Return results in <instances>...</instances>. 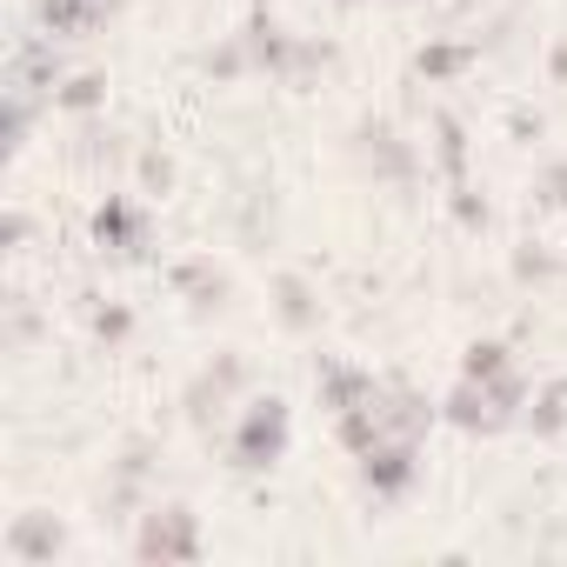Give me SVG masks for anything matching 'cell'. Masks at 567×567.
<instances>
[{
    "label": "cell",
    "instance_id": "6da1fadb",
    "mask_svg": "<svg viewBox=\"0 0 567 567\" xmlns=\"http://www.w3.org/2000/svg\"><path fill=\"white\" fill-rule=\"evenodd\" d=\"M288 447H295V408H288V401H280V394L240 401V414H234V427H227V467L267 474V467L288 461Z\"/></svg>",
    "mask_w": 567,
    "mask_h": 567
},
{
    "label": "cell",
    "instance_id": "7a4b0ae2",
    "mask_svg": "<svg viewBox=\"0 0 567 567\" xmlns=\"http://www.w3.org/2000/svg\"><path fill=\"white\" fill-rule=\"evenodd\" d=\"M87 234H94V247H101L107 260H147V254H154V220H147V207H141L134 194H107V200L94 207Z\"/></svg>",
    "mask_w": 567,
    "mask_h": 567
},
{
    "label": "cell",
    "instance_id": "3957f363",
    "mask_svg": "<svg viewBox=\"0 0 567 567\" xmlns=\"http://www.w3.org/2000/svg\"><path fill=\"white\" fill-rule=\"evenodd\" d=\"M207 554V540H200V520L187 514V507H154V514H141V527H134V560H200Z\"/></svg>",
    "mask_w": 567,
    "mask_h": 567
},
{
    "label": "cell",
    "instance_id": "277c9868",
    "mask_svg": "<svg viewBox=\"0 0 567 567\" xmlns=\"http://www.w3.org/2000/svg\"><path fill=\"white\" fill-rule=\"evenodd\" d=\"M414 481H421V441L381 434V441L361 454V487H368L374 501H401V494H414Z\"/></svg>",
    "mask_w": 567,
    "mask_h": 567
},
{
    "label": "cell",
    "instance_id": "5b68a950",
    "mask_svg": "<svg viewBox=\"0 0 567 567\" xmlns=\"http://www.w3.org/2000/svg\"><path fill=\"white\" fill-rule=\"evenodd\" d=\"M247 388V361L240 354H214L194 381H187V394H181V408H187V421L194 427H214L227 408H234V394Z\"/></svg>",
    "mask_w": 567,
    "mask_h": 567
},
{
    "label": "cell",
    "instance_id": "8992f818",
    "mask_svg": "<svg viewBox=\"0 0 567 567\" xmlns=\"http://www.w3.org/2000/svg\"><path fill=\"white\" fill-rule=\"evenodd\" d=\"M354 154H361V167L374 181H394V187H408L421 174V154H414V141L394 134V121H361L354 127Z\"/></svg>",
    "mask_w": 567,
    "mask_h": 567
},
{
    "label": "cell",
    "instance_id": "52a82bcc",
    "mask_svg": "<svg viewBox=\"0 0 567 567\" xmlns=\"http://www.w3.org/2000/svg\"><path fill=\"white\" fill-rule=\"evenodd\" d=\"M61 81H68V54H61L54 34H34V41L14 48V61H8V87H28V94H41V101L54 107V87H61Z\"/></svg>",
    "mask_w": 567,
    "mask_h": 567
},
{
    "label": "cell",
    "instance_id": "ba28073f",
    "mask_svg": "<svg viewBox=\"0 0 567 567\" xmlns=\"http://www.w3.org/2000/svg\"><path fill=\"white\" fill-rule=\"evenodd\" d=\"M381 374H368V368H354V361H315V394H321V408L328 414H348V408H368V401H381Z\"/></svg>",
    "mask_w": 567,
    "mask_h": 567
},
{
    "label": "cell",
    "instance_id": "9c48e42d",
    "mask_svg": "<svg viewBox=\"0 0 567 567\" xmlns=\"http://www.w3.org/2000/svg\"><path fill=\"white\" fill-rule=\"evenodd\" d=\"M441 421H447V427H461V434H507V427H514V421L494 408L487 381H467V374L441 394Z\"/></svg>",
    "mask_w": 567,
    "mask_h": 567
},
{
    "label": "cell",
    "instance_id": "30bf717a",
    "mask_svg": "<svg viewBox=\"0 0 567 567\" xmlns=\"http://www.w3.org/2000/svg\"><path fill=\"white\" fill-rule=\"evenodd\" d=\"M107 14H114L107 0H34V21L54 41H94L107 28Z\"/></svg>",
    "mask_w": 567,
    "mask_h": 567
},
{
    "label": "cell",
    "instance_id": "8fae6325",
    "mask_svg": "<svg viewBox=\"0 0 567 567\" xmlns=\"http://www.w3.org/2000/svg\"><path fill=\"white\" fill-rule=\"evenodd\" d=\"M240 41H247V61H254V74H274V81H288V61H295V34L280 28L267 8H254V14H247Z\"/></svg>",
    "mask_w": 567,
    "mask_h": 567
},
{
    "label": "cell",
    "instance_id": "7c38bea8",
    "mask_svg": "<svg viewBox=\"0 0 567 567\" xmlns=\"http://www.w3.org/2000/svg\"><path fill=\"white\" fill-rule=\"evenodd\" d=\"M61 547H68V527H61L54 514H14V527H8V560H21V567H54Z\"/></svg>",
    "mask_w": 567,
    "mask_h": 567
},
{
    "label": "cell",
    "instance_id": "4fadbf2b",
    "mask_svg": "<svg viewBox=\"0 0 567 567\" xmlns=\"http://www.w3.org/2000/svg\"><path fill=\"white\" fill-rule=\"evenodd\" d=\"M167 288H174L194 315H214V308L227 301V274H220L207 254H194V260H174V267H167Z\"/></svg>",
    "mask_w": 567,
    "mask_h": 567
},
{
    "label": "cell",
    "instance_id": "5bb4252c",
    "mask_svg": "<svg viewBox=\"0 0 567 567\" xmlns=\"http://www.w3.org/2000/svg\"><path fill=\"white\" fill-rule=\"evenodd\" d=\"M381 421H388V434L427 441V427L441 421V401H427V394L408 388V381H388V394H381Z\"/></svg>",
    "mask_w": 567,
    "mask_h": 567
},
{
    "label": "cell",
    "instance_id": "9a60e30c",
    "mask_svg": "<svg viewBox=\"0 0 567 567\" xmlns=\"http://www.w3.org/2000/svg\"><path fill=\"white\" fill-rule=\"evenodd\" d=\"M274 315H280L288 334H315L321 328V301H315V288L301 274H274Z\"/></svg>",
    "mask_w": 567,
    "mask_h": 567
},
{
    "label": "cell",
    "instance_id": "2e32d148",
    "mask_svg": "<svg viewBox=\"0 0 567 567\" xmlns=\"http://www.w3.org/2000/svg\"><path fill=\"white\" fill-rule=\"evenodd\" d=\"M474 61H481V48H474V41H427V48L414 54V74H421L427 87H441V81H461Z\"/></svg>",
    "mask_w": 567,
    "mask_h": 567
},
{
    "label": "cell",
    "instance_id": "e0dca14e",
    "mask_svg": "<svg viewBox=\"0 0 567 567\" xmlns=\"http://www.w3.org/2000/svg\"><path fill=\"white\" fill-rule=\"evenodd\" d=\"M434 167H441V181H447V187H461V181H467V127H461L447 107H434Z\"/></svg>",
    "mask_w": 567,
    "mask_h": 567
},
{
    "label": "cell",
    "instance_id": "ac0fdd59",
    "mask_svg": "<svg viewBox=\"0 0 567 567\" xmlns=\"http://www.w3.org/2000/svg\"><path fill=\"white\" fill-rule=\"evenodd\" d=\"M107 107V74H68L61 87H54V114H101Z\"/></svg>",
    "mask_w": 567,
    "mask_h": 567
},
{
    "label": "cell",
    "instance_id": "d6986e66",
    "mask_svg": "<svg viewBox=\"0 0 567 567\" xmlns=\"http://www.w3.org/2000/svg\"><path fill=\"white\" fill-rule=\"evenodd\" d=\"M520 427H534L540 441H547V434H560V427H567V381H547V388H540V394L527 401Z\"/></svg>",
    "mask_w": 567,
    "mask_h": 567
},
{
    "label": "cell",
    "instance_id": "ffe728a7",
    "mask_svg": "<svg viewBox=\"0 0 567 567\" xmlns=\"http://www.w3.org/2000/svg\"><path fill=\"white\" fill-rule=\"evenodd\" d=\"M341 61V48L334 41H295V61H288V87H308L321 68H334Z\"/></svg>",
    "mask_w": 567,
    "mask_h": 567
},
{
    "label": "cell",
    "instance_id": "44dd1931",
    "mask_svg": "<svg viewBox=\"0 0 567 567\" xmlns=\"http://www.w3.org/2000/svg\"><path fill=\"white\" fill-rule=\"evenodd\" d=\"M87 328H94L101 348H121V341L134 334V308H127V301H101V308L87 315Z\"/></svg>",
    "mask_w": 567,
    "mask_h": 567
},
{
    "label": "cell",
    "instance_id": "7402d4cb",
    "mask_svg": "<svg viewBox=\"0 0 567 567\" xmlns=\"http://www.w3.org/2000/svg\"><path fill=\"white\" fill-rule=\"evenodd\" d=\"M507 368H514L507 341H474V348L461 354V374H467V381H494V374H507Z\"/></svg>",
    "mask_w": 567,
    "mask_h": 567
},
{
    "label": "cell",
    "instance_id": "603a6c76",
    "mask_svg": "<svg viewBox=\"0 0 567 567\" xmlns=\"http://www.w3.org/2000/svg\"><path fill=\"white\" fill-rule=\"evenodd\" d=\"M200 68H207V81H240V74H254V61H247V41H240V34H227Z\"/></svg>",
    "mask_w": 567,
    "mask_h": 567
},
{
    "label": "cell",
    "instance_id": "cb8c5ba5",
    "mask_svg": "<svg viewBox=\"0 0 567 567\" xmlns=\"http://www.w3.org/2000/svg\"><path fill=\"white\" fill-rule=\"evenodd\" d=\"M560 274V260L540 247V240H527V247H514V280H534V288H540V280H554Z\"/></svg>",
    "mask_w": 567,
    "mask_h": 567
},
{
    "label": "cell",
    "instance_id": "d4e9b609",
    "mask_svg": "<svg viewBox=\"0 0 567 567\" xmlns=\"http://www.w3.org/2000/svg\"><path fill=\"white\" fill-rule=\"evenodd\" d=\"M134 174H141V194H167V187H174V161H167L161 147H141V154H134Z\"/></svg>",
    "mask_w": 567,
    "mask_h": 567
},
{
    "label": "cell",
    "instance_id": "484cf974",
    "mask_svg": "<svg viewBox=\"0 0 567 567\" xmlns=\"http://www.w3.org/2000/svg\"><path fill=\"white\" fill-rule=\"evenodd\" d=\"M454 220H461L467 234H481V227L494 220V207H487V194H481L474 181H461V187H454Z\"/></svg>",
    "mask_w": 567,
    "mask_h": 567
},
{
    "label": "cell",
    "instance_id": "4316f807",
    "mask_svg": "<svg viewBox=\"0 0 567 567\" xmlns=\"http://www.w3.org/2000/svg\"><path fill=\"white\" fill-rule=\"evenodd\" d=\"M534 200H540V207H567V161H547V167L534 174Z\"/></svg>",
    "mask_w": 567,
    "mask_h": 567
},
{
    "label": "cell",
    "instance_id": "83f0119b",
    "mask_svg": "<svg viewBox=\"0 0 567 567\" xmlns=\"http://www.w3.org/2000/svg\"><path fill=\"white\" fill-rule=\"evenodd\" d=\"M507 134H514V141H540V134H547V121H540V114H527V107H514V114H507Z\"/></svg>",
    "mask_w": 567,
    "mask_h": 567
},
{
    "label": "cell",
    "instance_id": "f1b7e54d",
    "mask_svg": "<svg viewBox=\"0 0 567 567\" xmlns=\"http://www.w3.org/2000/svg\"><path fill=\"white\" fill-rule=\"evenodd\" d=\"M547 74H554V87H567V41L547 48Z\"/></svg>",
    "mask_w": 567,
    "mask_h": 567
},
{
    "label": "cell",
    "instance_id": "f546056e",
    "mask_svg": "<svg viewBox=\"0 0 567 567\" xmlns=\"http://www.w3.org/2000/svg\"><path fill=\"white\" fill-rule=\"evenodd\" d=\"M341 8H361V0H341Z\"/></svg>",
    "mask_w": 567,
    "mask_h": 567
},
{
    "label": "cell",
    "instance_id": "4dcf8cb0",
    "mask_svg": "<svg viewBox=\"0 0 567 567\" xmlns=\"http://www.w3.org/2000/svg\"><path fill=\"white\" fill-rule=\"evenodd\" d=\"M107 8H121V0H107Z\"/></svg>",
    "mask_w": 567,
    "mask_h": 567
}]
</instances>
